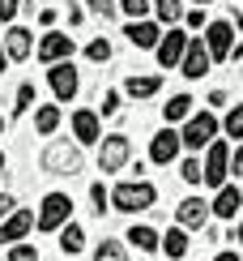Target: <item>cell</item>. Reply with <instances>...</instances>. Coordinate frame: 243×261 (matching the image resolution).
Instances as JSON below:
<instances>
[{
  "mask_svg": "<svg viewBox=\"0 0 243 261\" xmlns=\"http://www.w3.org/2000/svg\"><path fill=\"white\" fill-rule=\"evenodd\" d=\"M43 171L51 176H69V171H81V150L69 146V141H51L43 150Z\"/></svg>",
  "mask_w": 243,
  "mask_h": 261,
  "instance_id": "6da1fadb",
  "label": "cell"
},
{
  "mask_svg": "<svg viewBox=\"0 0 243 261\" xmlns=\"http://www.w3.org/2000/svg\"><path fill=\"white\" fill-rule=\"evenodd\" d=\"M154 197H158V193H154V184H119V189L111 193V205L115 210H124V214H137V210H149L154 205Z\"/></svg>",
  "mask_w": 243,
  "mask_h": 261,
  "instance_id": "7a4b0ae2",
  "label": "cell"
},
{
  "mask_svg": "<svg viewBox=\"0 0 243 261\" xmlns=\"http://www.w3.org/2000/svg\"><path fill=\"white\" fill-rule=\"evenodd\" d=\"M69 214H73L69 193H47V197H43V210H39V227L43 231H60V227L69 223Z\"/></svg>",
  "mask_w": 243,
  "mask_h": 261,
  "instance_id": "3957f363",
  "label": "cell"
},
{
  "mask_svg": "<svg viewBox=\"0 0 243 261\" xmlns=\"http://www.w3.org/2000/svg\"><path fill=\"white\" fill-rule=\"evenodd\" d=\"M132 159V146H128V137L124 133H111V137H103V150H98V171H119L124 163Z\"/></svg>",
  "mask_w": 243,
  "mask_h": 261,
  "instance_id": "277c9868",
  "label": "cell"
},
{
  "mask_svg": "<svg viewBox=\"0 0 243 261\" xmlns=\"http://www.w3.org/2000/svg\"><path fill=\"white\" fill-rule=\"evenodd\" d=\"M214 133H218V120H214V116H209V112H201V116H192V120H188L184 124V146L188 150H205L209 146V141H214Z\"/></svg>",
  "mask_w": 243,
  "mask_h": 261,
  "instance_id": "5b68a950",
  "label": "cell"
},
{
  "mask_svg": "<svg viewBox=\"0 0 243 261\" xmlns=\"http://www.w3.org/2000/svg\"><path fill=\"white\" fill-rule=\"evenodd\" d=\"M226 167H230V150H226V141H209V154H205V184H209V189H222Z\"/></svg>",
  "mask_w": 243,
  "mask_h": 261,
  "instance_id": "8992f818",
  "label": "cell"
},
{
  "mask_svg": "<svg viewBox=\"0 0 243 261\" xmlns=\"http://www.w3.org/2000/svg\"><path fill=\"white\" fill-rule=\"evenodd\" d=\"M188 39L184 30H171V35H162V43H158V64L162 69H175V64H184V51H188Z\"/></svg>",
  "mask_w": 243,
  "mask_h": 261,
  "instance_id": "52a82bcc",
  "label": "cell"
},
{
  "mask_svg": "<svg viewBox=\"0 0 243 261\" xmlns=\"http://www.w3.org/2000/svg\"><path fill=\"white\" fill-rule=\"evenodd\" d=\"M47 82H51V90H56V99L60 103H69L73 94H77V69L69 60H60V64H51V73H47Z\"/></svg>",
  "mask_w": 243,
  "mask_h": 261,
  "instance_id": "ba28073f",
  "label": "cell"
},
{
  "mask_svg": "<svg viewBox=\"0 0 243 261\" xmlns=\"http://www.w3.org/2000/svg\"><path fill=\"white\" fill-rule=\"evenodd\" d=\"M209 43L205 39H192L188 43V51H184V77H205L209 73Z\"/></svg>",
  "mask_w": 243,
  "mask_h": 261,
  "instance_id": "9c48e42d",
  "label": "cell"
},
{
  "mask_svg": "<svg viewBox=\"0 0 243 261\" xmlns=\"http://www.w3.org/2000/svg\"><path fill=\"white\" fill-rule=\"evenodd\" d=\"M179 146H184V137L175 133V128H162V133L154 137V146H149V159L154 163H171L175 154H179Z\"/></svg>",
  "mask_w": 243,
  "mask_h": 261,
  "instance_id": "30bf717a",
  "label": "cell"
},
{
  "mask_svg": "<svg viewBox=\"0 0 243 261\" xmlns=\"http://www.w3.org/2000/svg\"><path fill=\"white\" fill-rule=\"evenodd\" d=\"M64 56H73V39H69V35H56V30H51V35L39 43V60H47V64H60Z\"/></svg>",
  "mask_w": 243,
  "mask_h": 261,
  "instance_id": "8fae6325",
  "label": "cell"
},
{
  "mask_svg": "<svg viewBox=\"0 0 243 261\" xmlns=\"http://www.w3.org/2000/svg\"><path fill=\"white\" fill-rule=\"evenodd\" d=\"M124 35H128V43H132L137 51H145V47H158V43H162V35H158V26H154V21H132V26L124 30Z\"/></svg>",
  "mask_w": 243,
  "mask_h": 261,
  "instance_id": "7c38bea8",
  "label": "cell"
},
{
  "mask_svg": "<svg viewBox=\"0 0 243 261\" xmlns=\"http://www.w3.org/2000/svg\"><path fill=\"white\" fill-rule=\"evenodd\" d=\"M35 227V214L30 210H17V214H9V223L0 227V244H13V240H21V236Z\"/></svg>",
  "mask_w": 243,
  "mask_h": 261,
  "instance_id": "4fadbf2b",
  "label": "cell"
},
{
  "mask_svg": "<svg viewBox=\"0 0 243 261\" xmlns=\"http://www.w3.org/2000/svg\"><path fill=\"white\" fill-rule=\"evenodd\" d=\"M235 35H230V26L226 21H214V26H209V35H205V43H209V56H230V47H235V43H230Z\"/></svg>",
  "mask_w": 243,
  "mask_h": 261,
  "instance_id": "5bb4252c",
  "label": "cell"
},
{
  "mask_svg": "<svg viewBox=\"0 0 243 261\" xmlns=\"http://www.w3.org/2000/svg\"><path fill=\"white\" fill-rule=\"evenodd\" d=\"M209 210H214V205H205L201 197H188L175 214H179V227H205V214Z\"/></svg>",
  "mask_w": 243,
  "mask_h": 261,
  "instance_id": "9a60e30c",
  "label": "cell"
},
{
  "mask_svg": "<svg viewBox=\"0 0 243 261\" xmlns=\"http://www.w3.org/2000/svg\"><path fill=\"white\" fill-rule=\"evenodd\" d=\"M73 133L77 141H98V112H90V107L73 112Z\"/></svg>",
  "mask_w": 243,
  "mask_h": 261,
  "instance_id": "2e32d148",
  "label": "cell"
},
{
  "mask_svg": "<svg viewBox=\"0 0 243 261\" xmlns=\"http://www.w3.org/2000/svg\"><path fill=\"white\" fill-rule=\"evenodd\" d=\"M5 51H9V60H26V56H30V30L13 26V30L5 35Z\"/></svg>",
  "mask_w": 243,
  "mask_h": 261,
  "instance_id": "e0dca14e",
  "label": "cell"
},
{
  "mask_svg": "<svg viewBox=\"0 0 243 261\" xmlns=\"http://www.w3.org/2000/svg\"><path fill=\"white\" fill-rule=\"evenodd\" d=\"M239 201H243V193H239V189H218V197H214V214H218V219H235V214H239Z\"/></svg>",
  "mask_w": 243,
  "mask_h": 261,
  "instance_id": "ac0fdd59",
  "label": "cell"
},
{
  "mask_svg": "<svg viewBox=\"0 0 243 261\" xmlns=\"http://www.w3.org/2000/svg\"><path fill=\"white\" fill-rule=\"evenodd\" d=\"M124 90L132 94V99H149V94H158V90H162V77H154V73H149V77H128V82H124Z\"/></svg>",
  "mask_w": 243,
  "mask_h": 261,
  "instance_id": "d6986e66",
  "label": "cell"
},
{
  "mask_svg": "<svg viewBox=\"0 0 243 261\" xmlns=\"http://www.w3.org/2000/svg\"><path fill=\"white\" fill-rule=\"evenodd\" d=\"M81 244H85L81 227H77V223H64V227H60V248L73 257V253H81Z\"/></svg>",
  "mask_w": 243,
  "mask_h": 261,
  "instance_id": "ffe728a7",
  "label": "cell"
},
{
  "mask_svg": "<svg viewBox=\"0 0 243 261\" xmlns=\"http://www.w3.org/2000/svg\"><path fill=\"white\" fill-rule=\"evenodd\" d=\"M162 248H167V257H184V253H188V236H184V227H171V231L162 236Z\"/></svg>",
  "mask_w": 243,
  "mask_h": 261,
  "instance_id": "44dd1931",
  "label": "cell"
},
{
  "mask_svg": "<svg viewBox=\"0 0 243 261\" xmlns=\"http://www.w3.org/2000/svg\"><path fill=\"white\" fill-rule=\"evenodd\" d=\"M128 240L141 248V253H154V248H158V231H154V227H132L128 231Z\"/></svg>",
  "mask_w": 243,
  "mask_h": 261,
  "instance_id": "7402d4cb",
  "label": "cell"
},
{
  "mask_svg": "<svg viewBox=\"0 0 243 261\" xmlns=\"http://www.w3.org/2000/svg\"><path fill=\"white\" fill-rule=\"evenodd\" d=\"M192 112V99H188V94H175V99L162 107V116H167V124H175V120H184V116Z\"/></svg>",
  "mask_w": 243,
  "mask_h": 261,
  "instance_id": "603a6c76",
  "label": "cell"
},
{
  "mask_svg": "<svg viewBox=\"0 0 243 261\" xmlns=\"http://www.w3.org/2000/svg\"><path fill=\"white\" fill-rule=\"evenodd\" d=\"M56 124H60V107H39L35 112V128L39 133H56Z\"/></svg>",
  "mask_w": 243,
  "mask_h": 261,
  "instance_id": "cb8c5ba5",
  "label": "cell"
},
{
  "mask_svg": "<svg viewBox=\"0 0 243 261\" xmlns=\"http://www.w3.org/2000/svg\"><path fill=\"white\" fill-rule=\"evenodd\" d=\"M94 261H128V253H124V244H115V240H103L94 248Z\"/></svg>",
  "mask_w": 243,
  "mask_h": 261,
  "instance_id": "d4e9b609",
  "label": "cell"
},
{
  "mask_svg": "<svg viewBox=\"0 0 243 261\" xmlns=\"http://www.w3.org/2000/svg\"><path fill=\"white\" fill-rule=\"evenodd\" d=\"M85 56H90V60H98V64H103V60H111V43H107V39H94L90 47H85Z\"/></svg>",
  "mask_w": 243,
  "mask_h": 261,
  "instance_id": "484cf974",
  "label": "cell"
},
{
  "mask_svg": "<svg viewBox=\"0 0 243 261\" xmlns=\"http://www.w3.org/2000/svg\"><path fill=\"white\" fill-rule=\"evenodd\" d=\"M154 9H158L162 21H175V17H179V0H154Z\"/></svg>",
  "mask_w": 243,
  "mask_h": 261,
  "instance_id": "4316f807",
  "label": "cell"
},
{
  "mask_svg": "<svg viewBox=\"0 0 243 261\" xmlns=\"http://www.w3.org/2000/svg\"><path fill=\"white\" fill-rule=\"evenodd\" d=\"M184 180H188V184H205V167H201L196 159H188V163H184Z\"/></svg>",
  "mask_w": 243,
  "mask_h": 261,
  "instance_id": "83f0119b",
  "label": "cell"
},
{
  "mask_svg": "<svg viewBox=\"0 0 243 261\" xmlns=\"http://www.w3.org/2000/svg\"><path fill=\"white\" fill-rule=\"evenodd\" d=\"M226 133L243 141V107H235V112H230V116H226Z\"/></svg>",
  "mask_w": 243,
  "mask_h": 261,
  "instance_id": "f1b7e54d",
  "label": "cell"
},
{
  "mask_svg": "<svg viewBox=\"0 0 243 261\" xmlns=\"http://www.w3.org/2000/svg\"><path fill=\"white\" fill-rule=\"evenodd\" d=\"M119 9L132 13V17H145V13H149V0H119Z\"/></svg>",
  "mask_w": 243,
  "mask_h": 261,
  "instance_id": "f546056e",
  "label": "cell"
},
{
  "mask_svg": "<svg viewBox=\"0 0 243 261\" xmlns=\"http://www.w3.org/2000/svg\"><path fill=\"white\" fill-rule=\"evenodd\" d=\"M30 107H35V86H21V90H17V112H30Z\"/></svg>",
  "mask_w": 243,
  "mask_h": 261,
  "instance_id": "4dcf8cb0",
  "label": "cell"
},
{
  "mask_svg": "<svg viewBox=\"0 0 243 261\" xmlns=\"http://www.w3.org/2000/svg\"><path fill=\"white\" fill-rule=\"evenodd\" d=\"M9 261H39V253H35L30 244H17L13 253H9Z\"/></svg>",
  "mask_w": 243,
  "mask_h": 261,
  "instance_id": "1f68e13d",
  "label": "cell"
},
{
  "mask_svg": "<svg viewBox=\"0 0 243 261\" xmlns=\"http://www.w3.org/2000/svg\"><path fill=\"white\" fill-rule=\"evenodd\" d=\"M115 112H119V94L107 90V94H103V116H115Z\"/></svg>",
  "mask_w": 243,
  "mask_h": 261,
  "instance_id": "d6a6232c",
  "label": "cell"
},
{
  "mask_svg": "<svg viewBox=\"0 0 243 261\" xmlns=\"http://www.w3.org/2000/svg\"><path fill=\"white\" fill-rule=\"evenodd\" d=\"M90 197H94V205H98V214H103V205L111 201V193H107L103 184H94V189H90Z\"/></svg>",
  "mask_w": 243,
  "mask_h": 261,
  "instance_id": "836d02e7",
  "label": "cell"
},
{
  "mask_svg": "<svg viewBox=\"0 0 243 261\" xmlns=\"http://www.w3.org/2000/svg\"><path fill=\"white\" fill-rule=\"evenodd\" d=\"M17 5H21V0H0V21H13Z\"/></svg>",
  "mask_w": 243,
  "mask_h": 261,
  "instance_id": "e575fe53",
  "label": "cell"
},
{
  "mask_svg": "<svg viewBox=\"0 0 243 261\" xmlns=\"http://www.w3.org/2000/svg\"><path fill=\"white\" fill-rule=\"evenodd\" d=\"M90 9H94V13H103V17H107V13H115L111 0H90Z\"/></svg>",
  "mask_w": 243,
  "mask_h": 261,
  "instance_id": "d590c367",
  "label": "cell"
},
{
  "mask_svg": "<svg viewBox=\"0 0 243 261\" xmlns=\"http://www.w3.org/2000/svg\"><path fill=\"white\" fill-rule=\"evenodd\" d=\"M230 171H235V176H243V146L230 154Z\"/></svg>",
  "mask_w": 243,
  "mask_h": 261,
  "instance_id": "8d00e7d4",
  "label": "cell"
},
{
  "mask_svg": "<svg viewBox=\"0 0 243 261\" xmlns=\"http://www.w3.org/2000/svg\"><path fill=\"white\" fill-rule=\"evenodd\" d=\"M188 26H192V30L205 26V13H201V9H192V13H188Z\"/></svg>",
  "mask_w": 243,
  "mask_h": 261,
  "instance_id": "74e56055",
  "label": "cell"
},
{
  "mask_svg": "<svg viewBox=\"0 0 243 261\" xmlns=\"http://www.w3.org/2000/svg\"><path fill=\"white\" fill-rule=\"evenodd\" d=\"M0 214H13V197L9 193H0Z\"/></svg>",
  "mask_w": 243,
  "mask_h": 261,
  "instance_id": "f35d334b",
  "label": "cell"
},
{
  "mask_svg": "<svg viewBox=\"0 0 243 261\" xmlns=\"http://www.w3.org/2000/svg\"><path fill=\"white\" fill-rule=\"evenodd\" d=\"M5 69H9V51L0 47V73H5Z\"/></svg>",
  "mask_w": 243,
  "mask_h": 261,
  "instance_id": "ab89813d",
  "label": "cell"
},
{
  "mask_svg": "<svg viewBox=\"0 0 243 261\" xmlns=\"http://www.w3.org/2000/svg\"><path fill=\"white\" fill-rule=\"evenodd\" d=\"M230 56H235V60H243V43H239V47H230Z\"/></svg>",
  "mask_w": 243,
  "mask_h": 261,
  "instance_id": "60d3db41",
  "label": "cell"
},
{
  "mask_svg": "<svg viewBox=\"0 0 243 261\" xmlns=\"http://www.w3.org/2000/svg\"><path fill=\"white\" fill-rule=\"evenodd\" d=\"M218 261H239V253H222V257H218Z\"/></svg>",
  "mask_w": 243,
  "mask_h": 261,
  "instance_id": "b9f144b4",
  "label": "cell"
},
{
  "mask_svg": "<svg viewBox=\"0 0 243 261\" xmlns=\"http://www.w3.org/2000/svg\"><path fill=\"white\" fill-rule=\"evenodd\" d=\"M235 240H239V244H243V223H239V227H235Z\"/></svg>",
  "mask_w": 243,
  "mask_h": 261,
  "instance_id": "7bdbcfd3",
  "label": "cell"
},
{
  "mask_svg": "<svg viewBox=\"0 0 243 261\" xmlns=\"http://www.w3.org/2000/svg\"><path fill=\"white\" fill-rule=\"evenodd\" d=\"M0 176H5V154H0Z\"/></svg>",
  "mask_w": 243,
  "mask_h": 261,
  "instance_id": "ee69618b",
  "label": "cell"
},
{
  "mask_svg": "<svg viewBox=\"0 0 243 261\" xmlns=\"http://www.w3.org/2000/svg\"><path fill=\"white\" fill-rule=\"evenodd\" d=\"M0 133H5V120H0Z\"/></svg>",
  "mask_w": 243,
  "mask_h": 261,
  "instance_id": "f6af8a7d",
  "label": "cell"
},
{
  "mask_svg": "<svg viewBox=\"0 0 243 261\" xmlns=\"http://www.w3.org/2000/svg\"><path fill=\"white\" fill-rule=\"evenodd\" d=\"M196 5H209V0H196Z\"/></svg>",
  "mask_w": 243,
  "mask_h": 261,
  "instance_id": "bcb514c9",
  "label": "cell"
},
{
  "mask_svg": "<svg viewBox=\"0 0 243 261\" xmlns=\"http://www.w3.org/2000/svg\"><path fill=\"white\" fill-rule=\"evenodd\" d=\"M239 26H243V17H239Z\"/></svg>",
  "mask_w": 243,
  "mask_h": 261,
  "instance_id": "7dc6e473",
  "label": "cell"
}]
</instances>
